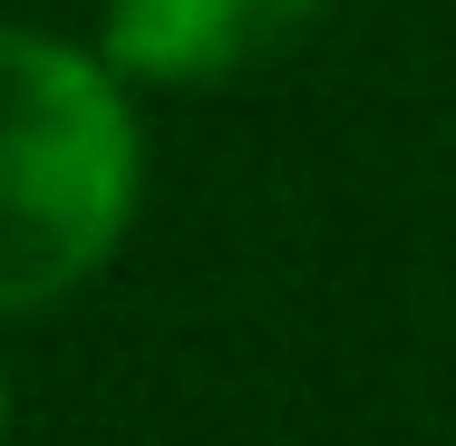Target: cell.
Listing matches in <instances>:
<instances>
[{
  "label": "cell",
  "mask_w": 456,
  "mask_h": 446,
  "mask_svg": "<svg viewBox=\"0 0 456 446\" xmlns=\"http://www.w3.org/2000/svg\"><path fill=\"white\" fill-rule=\"evenodd\" d=\"M136 204V117L49 29H0V311L78 291Z\"/></svg>",
  "instance_id": "1"
},
{
  "label": "cell",
  "mask_w": 456,
  "mask_h": 446,
  "mask_svg": "<svg viewBox=\"0 0 456 446\" xmlns=\"http://www.w3.org/2000/svg\"><path fill=\"white\" fill-rule=\"evenodd\" d=\"M321 0H107V59L126 78H224L281 49Z\"/></svg>",
  "instance_id": "2"
}]
</instances>
